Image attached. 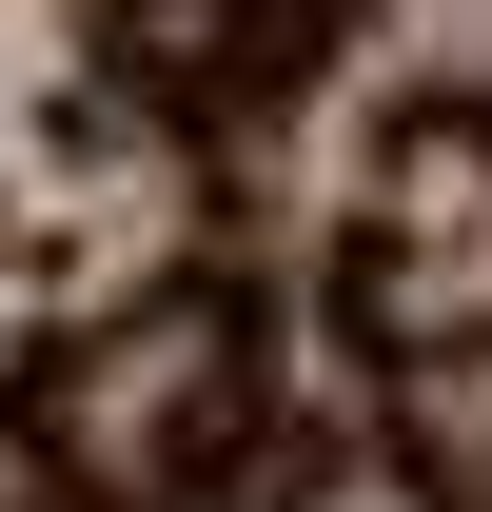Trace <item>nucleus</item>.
Segmentation results:
<instances>
[{"instance_id":"1","label":"nucleus","mask_w":492,"mask_h":512,"mask_svg":"<svg viewBox=\"0 0 492 512\" xmlns=\"http://www.w3.org/2000/svg\"><path fill=\"white\" fill-rule=\"evenodd\" d=\"M79 453L138 473V493H237V473H276V316L217 296V276H178L158 316H119L79 355Z\"/></svg>"},{"instance_id":"2","label":"nucleus","mask_w":492,"mask_h":512,"mask_svg":"<svg viewBox=\"0 0 492 512\" xmlns=\"http://www.w3.org/2000/svg\"><path fill=\"white\" fill-rule=\"evenodd\" d=\"M335 316H355L394 375L492 355V99H414V119H394L355 237H335Z\"/></svg>"}]
</instances>
